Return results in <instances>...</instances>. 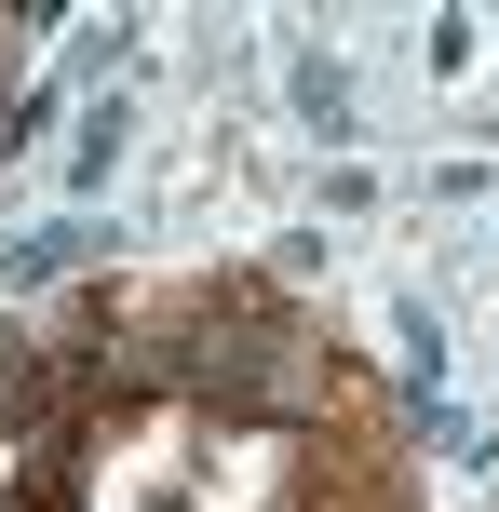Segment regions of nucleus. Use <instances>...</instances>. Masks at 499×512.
Segmentation results:
<instances>
[{"label":"nucleus","mask_w":499,"mask_h":512,"mask_svg":"<svg viewBox=\"0 0 499 512\" xmlns=\"http://www.w3.org/2000/svg\"><path fill=\"white\" fill-rule=\"evenodd\" d=\"M81 243H95V230H41V243H14V256H0V283H54V270H81Z\"/></svg>","instance_id":"obj_1"},{"label":"nucleus","mask_w":499,"mask_h":512,"mask_svg":"<svg viewBox=\"0 0 499 512\" xmlns=\"http://www.w3.org/2000/svg\"><path fill=\"white\" fill-rule=\"evenodd\" d=\"M297 108H311V122H324V135H351V81H338V68H324V54H297Z\"/></svg>","instance_id":"obj_2"},{"label":"nucleus","mask_w":499,"mask_h":512,"mask_svg":"<svg viewBox=\"0 0 499 512\" xmlns=\"http://www.w3.org/2000/svg\"><path fill=\"white\" fill-rule=\"evenodd\" d=\"M27 512H68V459H41V486H27Z\"/></svg>","instance_id":"obj_3"},{"label":"nucleus","mask_w":499,"mask_h":512,"mask_svg":"<svg viewBox=\"0 0 499 512\" xmlns=\"http://www.w3.org/2000/svg\"><path fill=\"white\" fill-rule=\"evenodd\" d=\"M0 391H14V351H0Z\"/></svg>","instance_id":"obj_4"}]
</instances>
